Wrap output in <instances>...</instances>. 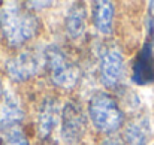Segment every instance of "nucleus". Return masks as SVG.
<instances>
[{
  "instance_id": "f257e3e1",
  "label": "nucleus",
  "mask_w": 154,
  "mask_h": 145,
  "mask_svg": "<svg viewBox=\"0 0 154 145\" xmlns=\"http://www.w3.org/2000/svg\"><path fill=\"white\" fill-rule=\"evenodd\" d=\"M42 30L39 14L30 11L24 2L0 3V45L9 52L36 44Z\"/></svg>"
},
{
  "instance_id": "f03ea898",
  "label": "nucleus",
  "mask_w": 154,
  "mask_h": 145,
  "mask_svg": "<svg viewBox=\"0 0 154 145\" xmlns=\"http://www.w3.org/2000/svg\"><path fill=\"white\" fill-rule=\"evenodd\" d=\"M44 78L52 91L58 94H73L82 81V67L79 61L60 44H45Z\"/></svg>"
},
{
  "instance_id": "7ed1b4c3",
  "label": "nucleus",
  "mask_w": 154,
  "mask_h": 145,
  "mask_svg": "<svg viewBox=\"0 0 154 145\" xmlns=\"http://www.w3.org/2000/svg\"><path fill=\"white\" fill-rule=\"evenodd\" d=\"M85 108L90 129L102 138L117 136L127 121L118 97L106 90H96L88 97Z\"/></svg>"
},
{
  "instance_id": "20e7f679",
  "label": "nucleus",
  "mask_w": 154,
  "mask_h": 145,
  "mask_svg": "<svg viewBox=\"0 0 154 145\" xmlns=\"http://www.w3.org/2000/svg\"><path fill=\"white\" fill-rule=\"evenodd\" d=\"M44 47L45 45L33 44L27 48L9 52V55L3 60L2 75L14 85H24L44 76Z\"/></svg>"
},
{
  "instance_id": "39448f33",
  "label": "nucleus",
  "mask_w": 154,
  "mask_h": 145,
  "mask_svg": "<svg viewBox=\"0 0 154 145\" xmlns=\"http://www.w3.org/2000/svg\"><path fill=\"white\" fill-rule=\"evenodd\" d=\"M97 61V76L103 90L114 93L123 88V81L126 78V57L120 44L112 39L100 41L96 52Z\"/></svg>"
},
{
  "instance_id": "423d86ee",
  "label": "nucleus",
  "mask_w": 154,
  "mask_h": 145,
  "mask_svg": "<svg viewBox=\"0 0 154 145\" xmlns=\"http://www.w3.org/2000/svg\"><path fill=\"white\" fill-rule=\"evenodd\" d=\"M90 132V121L87 108L75 96L67 97L63 102L61 118L58 126V144L79 145L85 142Z\"/></svg>"
},
{
  "instance_id": "0eeeda50",
  "label": "nucleus",
  "mask_w": 154,
  "mask_h": 145,
  "mask_svg": "<svg viewBox=\"0 0 154 145\" xmlns=\"http://www.w3.org/2000/svg\"><path fill=\"white\" fill-rule=\"evenodd\" d=\"M61 94L47 91L36 99L32 111V129L36 141H51L54 133L58 132L61 118Z\"/></svg>"
},
{
  "instance_id": "6e6552de",
  "label": "nucleus",
  "mask_w": 154,
  "mask_h": 145,
  "mask_svg": "<svg viewBox=\"0 0 154 145\" xmlns=\"http://www.w3.org/2000/svg\"><path fill=\"white\" fill-rule=\"evenodd\" d=\"M29 109L24 97L17 90L6 88L0 100V135L14 129L26 127Z\"/></svg>"
},
{
  "instance_id": "1a4fd4ad",
  "label": "nucleus",
  "mask_w": 154,
  "mask_h": 145,
  "mask_svg": "<svg viewBox=\"0 0 154 145\" xmlns=\"http://www.w3.org/2000/svg\"><path fill=\"white\" fill-rule=\"evenodd\" d=\"M130 81L139 87L154 84V44L148 39L132 58Z\"/></svg>"
},
{
  "instance_id": "9d476101",
  "label": "nucleus",
  "mask_w": 154,
  "mask_h": 145,
  "mask_svg": "<svg viewBox=\"0 0 154 145\" xmlns=\"http://www.w3.org/2000/svg\"><path fill=\"white\" fill-rule=\"evenodd\" d=\"M115 15L117 8L114 2L97 0L91 3L90 21L97 35H100L105 39H111L115 32Z\"/></svg>"
},
{
  "instance_id": "9b49d317",
  "label": "nucleus",
  "mask_w": 154,
  "mask_h": 145,
  "mask_svg": "<svg viewBox=\"0 0 154 145\" xmlns=\"http://www.w3.org/2000/svg\"><path fill=\"white\" fill-rule=\"evenodd\" d=\"M87 26H88V8L87 3L84 2H73L63 21L64 27V35L70 42H76L82 39L87 33Z\"/></svg>"
},
{
  "instance_id": "f8f14e48",
  "label": "nucleus",
  "mask_w": 154,
  "mask_h": 145,
  "mask_svg": "<svg viewBox=\"0 0 154 145\" xmlns=\"http://www.w3.org/2000/svg\"><path fill=\"white\" fill-rule=\"evenodd\" d=\"M124 145H148L151 139V121L147 115H135L126 121L121 129Z\"/></svg>"
},
{
  "instance_id": "ddd939ff",
  "label": "nucleus",
  "mask_w": 154,
  "mask_h": 145,
  "mask_svg": "<svg viewBox=\"0 0 154 145\" xmlns=\"http://www.w3.org/2000/svg\"><path fill=\"white\" fill-rule=\"evenodd\" d=\"M0 145H33L27 127H20L0 135Z\"/></svg>"
},
{
  "instance_id": "4468645a",
  "label": "nucleus",
  "mask_w": 154,
  "mask_h": 145,
  "mask_svg": "<svg viewBox=\"0 0 154 145\" xmlns=\"http://www.w3.org/2000/svg\"><path fill=\"white\" fill-rule=\"evenodd\" d=\"M147 32H148V41L154 44V2H148L147 8Z\"/></svg>"
},
{
  "instance_id": "2eb2a0df",
  "label": "nucleus",
  "mask_w": 154,
  "mask_h": 145,
  "mask_svg": "<svg viewBox=\"0 0 154 145\" xmlns=\"http://www.w3.org/2000/svg\"><path fill=\"white\" fill-rule=\"evenodd\" d=\"M24 5H26L30 11H33L35 14H39L41 11L51 8L52 5H54V2H24Z\"/></svg>"
},
{
  "instance_id": "dca6fc26",
  "label": "nucleus",
  "mask_w": 154,
  "mask_h": 145,
  "mask_svg": "<svg viewBox=\"0 0 154 145\" xmlns=\"http://www.w3.org/2000/svg\"><path fill=\"white\" fill-rule=\"evenodd\" d=\"M97 145H124L123 144V141H121V138H118V136H106V138H102Z\"/></svg>"
},
{
  "instance_id": "f3484780",
  "label": "nucleus",
  "mask_w": 154,
  "mask_h": 145,
  "mask_svg": "<svg viewBox=\"0 0 154 145\" xmlns=\"http://www.w3.org/2000/svg\"><path fill=\"white\" fill-rule=\"evenodd\" d=\"M35 145H58V142L54 141V139H51V141H36Z\"/></svg>"
},
{
  "instance_id": "a211bd4d",
  "label": "nucleus",
  "mask_w": 154,
  "mask_h": 145,
  "mask_svg": "<svg viewBox=\"0 0 154 145\" xmlns=\"http://www.w3.org/2000/svg\"><path fill=\"white\" fill-rule=\"evenodd\" d=\"M5 84H3V75L0 73V100H2V97H3V94H5Z\"/></svg>"
},
{
  "instance_id": "6ab92c4d",
  "label": "nucleus",
  "mask_w": 154,
  "mask_h": 145,
  "mask_svg": "<svg viewBox=\"0 0 154 145\" xmlns=\"http://www.w3.org/2000/svg\"><path fill=\"white\" fill-rule=\"evenodd\" d=\"M79 145H87V144H85V142H84V144H79Z\"/></svg>"
}]
</instances>
